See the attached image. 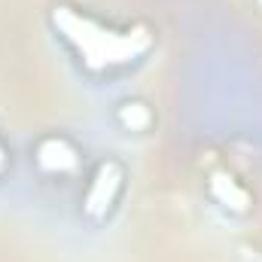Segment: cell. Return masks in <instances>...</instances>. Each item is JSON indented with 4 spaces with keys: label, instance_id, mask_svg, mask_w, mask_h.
I'll use <instances>...</instances> for the list:
<instances>
[{
    "label": "cell",
    "instance_id": "6da1fadb",
    "mask_svg": "<svg viewBox=\"0 0 262 262\" xmlns=\"http://www.w3.org/2000/svg\"><path fill=\"white\" fill-rule=\"evenodd\" d=\"M52 25L73 46V52L89 70H110V67L128 64L134 58H140L152 43V34L143 25L116 31L73 6H55Z\"/></svg>",
    "mask_w": 262,
    "mask_h": 262
},
{
    "label": "cell",
    "instance_id": "7a4b0ae2",
    "mask_svg": "<svg viewBox=\"0 0 262 262\" xmlns=\"http://www.w3.org/2000/svg\"><path fill=\"white\" fill-rule=\"evenodd\" d=\"M122 180H125V174H122V165H119L116 159L101 162V165L95 168L92 180H89V189H85V198H82V213H85L89 220L107 216V213L113 210L119 192H122Z\"/></svg>",
    "mask_w": 262,
    "mask_h": 262
},
{
    "label": "cell",
    "instance_id": "3957f363",
    "mask_svg": "<svg viewBox=\"0 0 262 262\" xmlns=\"http://www.w3.org/2000/svg\"><path fill=\"white\" fill-rule=\"evenodd\" d=\"M34 159H37L40 171H46V174H70V171L79 165L76 146H73L67 137H61V134L43 137V140L37 143V149H34Z\"/></svg>",
    "mask_w": 262,
    "mask_h": 262
},
{
    "label": "cell",
    "instance_id": "277c9868",
    "mask_svg": "<svg viewBox=\"0 0 262 262\" xmlns=\"http://www.w3.org/2000/svg\"><path fill=\"white\" fill-rule=\"evenodd\" d=\"M207 189H210V195L216 198L226 210L244 213V210L250 207V192H247L229 171H213L210 180H207Z\"/></svg>",
    "mask_w": 262,
    "mask_h": 262
},
{
    "label": "cell",
    "instance_id": "5b68a950",
    "mask_svg": "<svg viewBox=\"0 0 262 262\" xmlns=\"http://www.w3.org/2000/svg\"><path fill=\"white\" fill-rule=\"evenodd\" d=\"M116 119H119V125L128 131H143L149 128V122H152V113H149V107L143 104V101H137V98H131V101H122L119 104V110H116Z\"/></svg>",
    "mask_w": 262,
    "mask_h": 262
},
{
    "label": "cell",
    "instance_id": "8992f818",
    "mask_svg": "<svg viewBox=\"0 0 262 262\" xmlns=\"http://www.w3.org/2000/svg\"><path fill=\"white\" fill-rule=\"evenodd\" d=\"M3 168H6V146H3V140H0V174H3Z\"/></svg>",
    "mask_w": 262,
    "mask_h": 262
}]
</instances>
